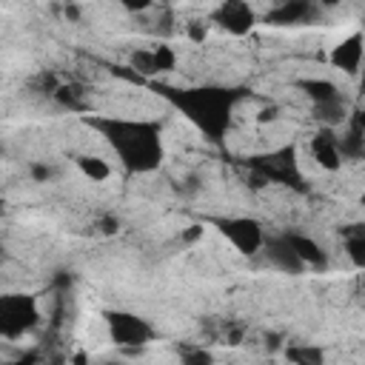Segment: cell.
<instances>
[{"label":"cell","mask_w":365,"mask_h":365,"mask_svg":"<svg viewBox=\"0 0 365 365\" xmlns=\"http://www.w3.org/2000/svg\"><path fill=\"white\" fill-rule=\"evenodd\" d=\"M314 3H317V6H319V11H322V9H339V6H342V3H348V0H314Z\"/></svg>","instance_id":"26"},{"label":"cell","mask_w":365,"mask_h":365,"mask_svg":"<svg viewBox=\"0 0 365 365\" xmlns=\"http://www.w3.org/2000/svg\"><path fill=\"white\" fill-rule=\"evenodd\" d=\"M180 356H182L185 362H208V359H211V354H208L205 348H197V351H180Z\"/></svg>","instance_id":"23"},{"label":"cell","mask_w":365,"mask_h":365,"mask_svg":"<svg viewBox=\"0 0 365 365\" xmlns=\"http://www.w3.org/2000/svg\"><path fill=\"white\" fill-rule=\"evenodd\" d=\"M51 97H54L63 108H68V111H74V114L88 111V91H86L80 83H57V88L51 91Z\"/></svg>","instance_id":"17"},{"label":"cell","mask_w":365,"mask_h":365,"mask_svg":"<svg viewBox=\"0 0 365 365\" xmlns=\"http://www.w3.org/2000/svg\"><path fill=\"white\" fill-rule=\"evenodd\" d=\"M248 168H251V177L259 185H282V188L305 191V174H302V165H299V148L291 140L248 157Z\"/></svg>","instance_id":"3"},{"label":"cell","mask_w":365,"mask_h":365,"mask_svg":"<svg viewBox=\"0 0 365 365\" xmlns=\"http://www.w3.org/2000/svg\"><path fill=\"white\" fill-rule=\"evenodd\" d=\"M6 3H9V0H0V6H6Z\"/></svg>","instance_id":"27"},{"label":"cell","mask_w":365,"mask_h":365,"mask_svg":"<svg viewBox=\"0 0 365 365\" xmlns=\"http://www.w3.org/2000/svg\"><path fill=\"white\" fill-rule=\"evenodd\" d=\"M182 34H185V40L188 43H205V37L211 34V26H208V20L205 17H191V20H185L182 23Z\"/></svg>","instance_id":"19"},{"label":"cell","mask_w":365,"mask_h":365,"mask_svg":"<svg viewBox=\"0 0 365 365\" xmlns=\"http://www.w3.org/2000/svg\"><path fill=\"white\" fill-rule=\"evenodd\" d=\"M100 317L108 342L120 351H143L157 342V325L131 308H106Z\"/></svg>","instance_id":"4"},{"label":"cell","mask_w":365,"mask_h":365,"mask_svg":"<svg viewBox=\"0 0 365 365\" xmlns=\"http://www.w3.org/2000/svg\"><path fill=\"white\" fill-rule=\"evenodd\" d=\"M262 254H265V257H268V262H271L277 271H282V274H302V271H305V268H302V262L297 259L294 248L288 245V240H285V234H282V231H279V234H274V237H265Z\"/></svg>","instance_id":"12"},{"label":"cell","mask_w":365,"mask_h":365,"mask_svg":"<svg viewBox=\"0 0 365 365\" xmlns=\"http://www.w3.org/2000/svg\"><path fill=\"white\" fill-rule=\"evenodd\" d=\"M97 228H100V234H103V237H111V234H117V231H120V220H117L114 214H106V217H100V220H97Z\"/></svg>","instance_id":"22"},{"label":"cell","mask_w":365,"mask_h":365,"mask_svg":"<svg viewBox=\"0 0 365 365\" xmlns=\"http://www.w3.org/2000/svg\"><path fill=\"white\" fill-rule=\"evenodd\" d=\"M40 325V302L26 291L0 294V336L9 342L23 339Z\"/></svg>","instance_id":"6"},{"label":"cell","mask_w":365,"mask_h":365,"mask_svg":"<svg viewBox=\"0 0 365 365\" xmlns=\"http://www.w3.org/2000/svg\"><path fill=\"white\" fill-rule=\"evenodd\" d=\"M282 234H285L288 245L294 248V254H297V259L302 262L305 271H314V268H325L328 265V251L322 248V242L314 234L299 231V228H285Z\"/></svg>","instance_id":"10"},{"label":"cell","mask_w":365,"mask_h":365,"mask_svg":"<svg viewBox=\"0 0 365 365\" xmlns=\"http://www.w3.org/2000/svg\"><path fill=\"white\" fill-rule=\"evenodd\" d=\"M305 151H308V160H311L319 171H328V174L342 171V165L348 163L345 154H342L336 128H328V125H317V128L308 134Z\"/></svg>","instance_id":"8"},{"label":"cell","mask_w":365,"mask_h":365,"mask_svg":"<svg viewBox=\"0 0 365 365\" xmlns=\"http://www.w3.org/2000/svg\"><path fill=\"white\" fill-rule=\"evenodd\" d=\"M125 14H148L154 6H157V0H114Z\"/></svg>","instance_id":"20"},{"label":"cell","mask_w":365,"mask_h":365,"mask_svg":"<svg viewBox=\"0 0 365 365\" xmlns=\"http://www.w3.org/2000/svg\"><path fill=\"white\" fill-rule=\"evenodd\" d=\"M208 26L228 37H248L259 26V11L251 0H217L205 14Z\"/></svg>","instance_id":"7"},{"label":"cell","mask_w":365,"mask_h":365,"mask_svg":"<svg viewBox=\"0 0 365 365\" xmlns=\"http://www.w3.org/2000/svg\"><path fill=\"white\" fill-rule=\"evenodd\" d=\"M31 177H34V182H46V180L51 177V165L34 163V165H31Z\"/></svg>","instance_id":"24"},{"label":"cell","mask_w":365,"mask_h":365,"mask_svg":"<svg viewBox=\"0 0 365 365\" xmlns=\"http://www.w3.org/2000/svg\"><path fill=\"white\" fill-rule=\"evenodd\" d=\"M63 14H66L71 23H77V20H80V9H77V3H71V0H68V3L63 6Z\"/></svg>","instance_id":"25"},{"label":"cell","mask_w":365,"mask_h":365,"mask_svg":"<svg viewBox=\"0 0 365 365\" xmlns=\"http://www.w3.org/2000/svg\"><path fill=\"white\" fill-rule=\"evenodd\" d=\"M74 168H77V174H80L83 180H88V182H94V185H103V182H108V180L114 177V165H111L106 157L91 154V151L77 154V157H74Z\"/></svg>","instance_id":"13"},{"label":"cell","mask_w":365,"mask_h":365,"mask_svg":"<svg viewBox=\"0 0 365 365\" xmlns=\"http://www.w3.org/2000/svg\"><path fill=\"white\" fill-rule=\"evenodd\" d=\"M279 111H282V108H279L277 103H268V106H262V108L257 111L254 120H257L259 125H268V123H277V120H279Z\"/></svg>","instance_id":"21"},{"label":"cell","mask_w":365,"mask_h":365,"mask_svg":"<svg viewBox=\"0 0 365 365\" xmlns=\"http://www.w3.org/2000/svg\"><path fill=\"white\" fill-rule=\"evenodd\" d=\"M342 254L351 259V265L356 271L365 265V228H362V222L342 228Z\"/></svg>","instance_id":"15"},{"label":"cell","mask_w":365,"mask_h":365,"mask_svg":"<svg viewBox=\"0 0 365 365\" xmlns=\"http://www.w3.org/2000/svg\"><path fill=\"white\" fill-rule=\"evenodd\" d=\"M80 120L108 145L128 177L157 174L165 163V128L154 117H125L111 111H83Z\"/></svg>","instance_id":"2"},{"label":"cell","mask_w":365,"mask_h":365,"mask_svg":"<svg viewBox=\"0 0 365 365\" xmlns=\"http://www.w3.org/2000/svg\"><path fill=\"white\" fill-rule=\"evenodd\" d=\"M148 48H151V60H154V74L157 77L174 74L180 68V51L168 40H154V43H148Z\"/></svg>","instance_id":"16"},{"label":"cell","mask_w":365,"mask_h":365,"mask_svg":"<svg viewBox=\"0 0 365 365\" xmlns=\"http://www.w3.org/2000/svg\"><path fill=\"white\" fill-rule=\"evenodd\" d=\"M319 14V6L314 0H279L265 17H259V23L268 26H302L308 20H314Z\"/></svg>","instance_id":"11"},{"label":"cell","mask_w":365,"mask_h":365,"mask_svg":"<svg viewBox=\"0 0 365 365\" xmlns=\"http://www.w3.org/2000/svg\"><path fill=\"white\" fill-rule=\"evenodd\" d=\"M362 54H365V34L362 29H351L348 34H342L325 54V63L339 71L342 77H351L356 80L359 77V68H362Z\"/></svg>","instance_id":"9"},{"label":"cell","mask_w":365,"mask_h":365,"mask_svg":"<svg viewBox=\"0 0 365 365\" xmlns=\"http://www.w3.org/2000/svg\"><path fill=\"white\" fill-rule=\"evenodd\" d=\"M297 88H299V94L308 100V106L325 103V100H334V97H342V94H345V91L339 88V83H334V80H328V77H302V80L297 83Z\"/></svg>","instance_id":"14"},{"label":"cell","mask_w":365,"mask_h":365,"mask_svg":"<svg viewBox=\"0 0 365 365\" xmlns=\"http://www.w3.org/2000/svg\"><path fill=\"white\" fill-rule=\"evenodd\" d=\"M157 3H171V0H157Z\"/></svg>","instance_id":"28"},{"label":"cell","mask_w":365,"mask_h":365,"mask_svg":"<svg viewBox=\"0 0 365 365\" xmlns=\"http://www.w3.org/2000/svg\"><path fill=\"white\" fill-rule=\"evenodd\" d=\"M154 94L165 100L205 143L222 148L234 131L237 108L251 94L245 86L231 83H151Z\"/></svg>","instance_id":"1"},{"label":"cell","mask_w":365,"mask_h":365,"mask_svg":"<svg viewBox=\"0 0 365 365\" xmlns=\"http://www.w3.org/2000/svg\"><path fill=\"white\" fill-rule=\"evenodd\" d=\"M285 356L291 362H299V365H319L325 359V354H322L319 345H288L285 348Z\"/></svg>","instance_id":"18"},{"label":"cell","mask_w":365,"mask_h":365,"mask_svg":"<svg viewBox=\"0 0 365 365\" xmlns=\"http://www.w3.org/2000/svg\"><path fill=\"white\" fill-rule=\"evenodd\" d=\"M208 225L240 254V257H257L265 245V222L254 214H220L208 217Z\"/></svg>","instance_id":"5"}]
</instances>
